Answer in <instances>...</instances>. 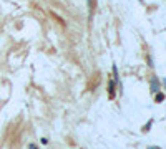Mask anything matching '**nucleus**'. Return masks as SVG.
I'll use <instances>...</instances> for the list:
<instances>
[{
    "mask_svg": "<svg viewBox=\"0 0 166 149\" xmlns=\"http://www.w3.org/2000/svg\"><path fill=\"white\" fill-rule=\"evenodd\" d=\"M115 80H110V88H108V90H110V98H115Z\"/></svg>",
    "mask_w": 166,
    "mask_h": 149,
    "instance_id": "nucleus-1",
    "label": "nucleus"
},
{
    "mask_svg": "<svg viewBox=\"0 0 166 149\" xmlns=\"http://www.w3.org/2000/svg\"><path fill=\"white\" fill-rule=\"evenodd\" d=\"M151 90H153V91H158V90H160V84H158V80H156V78L151 80Z\"/></svg>",
    "mask_w": 166,
    "mask_h": 149,
    "instance_id": "nucleus-2",
    "label": "nucleus"
},
{
    "mask_svg": "<svg viewBox=\"0 0 166 149\" xmlns=\"http://www.w3.org/2000/svg\"><path fill=\"white\" fill-rule=\"evenodd\" d=\"M163 99H164V95H163V93H158V95H156V103H161Z\"/></svg>",
    "mask_w": 166,
    "mask_h": 149,
    "instance_id": "nucleus-3",
    "label": "nucleus"
},
{
    "mask_svg": "<svg viewBox=\"0 0 166 149\" xmlns=\"http://www.w3.org/2000/svg\"><path fill=\"white\" fill-rule=\"evenodd\" d=\"M28 149H37V146H35V144H30V146H28Z\"/></svg>",
    "mask_w": 166,
    "mask_h": 149,
    "instance_id": "nucleus-4",
    "label": "nucleus"
},
{
    "mask_svg": "<svg viewBox=\"0 0 166 149\" xmlns=\"http://www.w3.org/2000/svg\"><path fill=\"white\" fill-rule=\"evenodd\" d=\"M148 149H160V147H156V146H149Z\"/></svg>",
    "mask_w": 166,
    "mask_h": 149,
    "instance_id": "nucleus-5",
    "label": "nucleus"
},
{
    "mask_svg": "<svg viewBox=\"0 0 166 149\" xmlns=\"http://www.w3.org/2000/svg\"><path fill=\"white\" fill-rule=\"evenodd\" d=\"M164 84H166V81H164Z\"/></svg>",
    "mask_w": 166,
    "mask_h": 149,
    "instance_id": "nucleus-6",
    "label": "nucleus"
}]
</instances>
